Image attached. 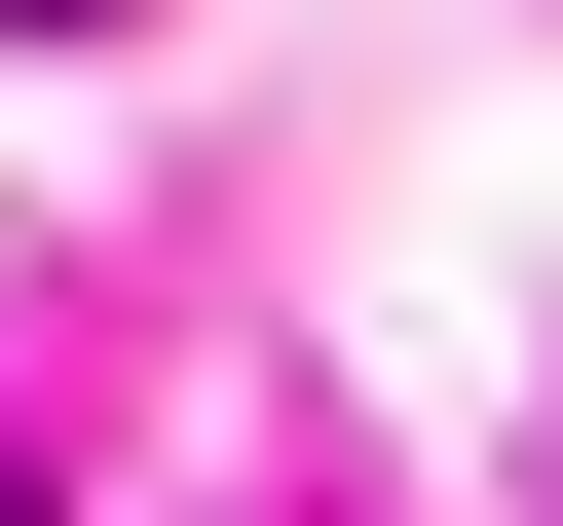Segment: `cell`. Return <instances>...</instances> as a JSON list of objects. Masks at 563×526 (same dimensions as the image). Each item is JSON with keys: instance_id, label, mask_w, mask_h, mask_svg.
<instances>
[{"instance_id": "1", "label": "cell", "mask_w": 563, "mask_h": 526, "mask_svg": "<svg viewBox=\"0 0 563 526\" xmlns=\"http://www.w3.org/2000/svg\"><path fill=\"white\" fill-rule=\"evenodd\" d=\"M0 39H113V0H0Z\"/></svg>"}, {"instance_id": "2", "label": "cell", "mask_w": 563, "mask_h": 526, "mask_svg": "<svg viewBox=\"0 0 563 526\" xmlns=\"http://www.w3.org/2000/svg\"><path fill=\"white\" fill-rule=\"evenodd\" d=\"M0 526H38V489H0Z\"/></svg>"}]
</instances>
